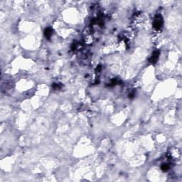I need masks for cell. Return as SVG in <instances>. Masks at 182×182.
<instances>
[{
  "instance_id": "7a4b0ae2",
  "label": "cell",
  "mask_w": 182,
  "mask_h": 182,
  "mask_svg": "<svg viewBox=\"0 0 182 182\" xmlns=\"http://www.w3.org/2000/svg\"><path fill=\"white\" fill-rule=\"evenodd\" d=\"M159 56V51H154L152 53V56L150 57V63H152V64H155L157 62V61H158Z\"/></svg>"
},
{
  "instance_id": "3957f363",
  "label": "cell",
  "mask_w": 182,
  "mask_h": 182,
  "mask_svg": "<svg viewBox=\"0 0 182 182\" xmlns=\"http://www.w3.org/2000/svg\"><path fill=\"white\" fill-rule=\"evenodd\" d=\"M52 34H53V29H52L51 28H50V27L46 28V29H45V31H44V35H45V36H46V38H48V39L51 37Z\"/></svg>"
},
{
  "instance_id": "6da1fadb",
  "label": "cell",
  "mask_w": 182,
  "mask_h": 182,
  "mask_svg": "<svg viewBox=\"0 0 182 182\" xmlns=\"http://www.w3.org/2000/svg\"><path fill=\"white\" fill-rule=\"evenodd\" d=\"M163 25V19L161 15H156L153 21V27L156 30H159Z\"/></svg>"
},
{
  "instance_id": "277c9868",
  "label": "cell",
  "mask_w": 182,
  "mask_h": 182,
  "mask_svg": "<svg viewBox=\"0 0 182 182\" xmlns=\"http://www.w3.org/2000/svg\"><path fill=\"white\" fill-rule=\"evenodd\" d=\"M161 169L163 171H167L169 169V166L167 164H164L162 165L161 167Z\"/></svg>"
}]
</instances>
